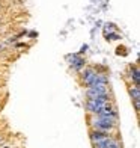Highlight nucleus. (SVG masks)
Wrapping results in <instances>:
<instances>
[{"label":"nucleus","mask_w":140,"mask_h":148,"mask_svg":"<svg viewBox=\"0 0 140 148\" xmlns=\"http://www.w3.org/2000/svg\"><path fill=\"white\" fill-rule=\"evenodd\" d=\"M27 36H29V38H35V36H38V32L32 30V32H29V33H27Z\"/></svg>","instance_id":"13"},{"label":"nucleus","mask_w":140,"mask_h":148,"mask_svg":"<svg viewBox=\"0 0 140 148\" xmlns=\"http://www.w3.org/2000/svg\"><path fill=\"white\" fill-rule=\"evenodd\" d=\"M88 49H89V45H88V44H83L82 49H80V51H78V55H83V53H86V51H88Z\"/></svg>","instance_id":"11"},{"label":"nucleus","mask_w":140,"mask_h":148,"mask_svg":"<svg viewBox=\"0 0 140 148\" xmlns=\"http://www.w3.org/2000/svg\"><path fill=\"white\" fill-rule=\"evenodd\" d=\"M134 103V109H136V112L139 113L140 112V101H133Z\"/></svg>","instance_id":"12"},{"label":"nucleus","mask_w":140,"mask_h":148,"mask_svg":"<svg viewBox=\"0 0 140 148\" xmlns=\"http://www.w3.org/2000/svg\"><path fill=\"white\" fill-rule=\"evenodd\" d=\"M15 47L17 49H21V47H26V44L24 42H18V44H15Z\"/></svg>","instance_id":"14"},{"label":"nucleus","mask_w":140,"mask_h":148,"mask_svg":"<svg viewBox=\"0 0 140 148\" xmlns=\"http://www.w3.org/2000/svg\"><path fill=\"white\" fill-rule=\"evenodd\" d=\"M89 125L93 130H99V132H105V133H115L118 129V119L89 115Z\"/></svg>","instance_id":"1"},{"label":"nucleus","mask_w":140,"mask_h":148,"mask_svg":"<svg viewBox=\"0 0 140 148\" xmlns=\"http://www.w3.org/2000/svg\"><path fill=\"white\" fill-rule=\"evenodd\" d=\"M0 23H2V18H0Z\"/></svg>","instance_id":"15"},{"label":"nucleus","mask_w":140,"mask_h":148,"mask_svg":"<svg viewBox=\"0 0 140 148\" xmlns=\"http://www.w3.org/2000/svg\"><path fill=\"white\" fill-rule=\"evenodd\" d=\"M111 136H115V133H105V132H99V130H93V129H90V132H89V139H90L92 145L103 142V140L109 139Z\"/></svg>","instance_id":"6"},{"label":"nucleus","mask_w":140,"mask_h":148,"mask_svg":"<svg viewBox=\"0 0 140 148\" xmlns=\"http://www.w3.org/2000/svg\"><path fill=\"white\" fill-rule=\"evenodd\" d=\"M105 35V39L107 41H118V39H121V35L116 32H110V33H104Z\"/></svg>","instance_id":"9"},{"label":"nucleus","mask_w":140,"mask_h":148,"mask_svg":"<svg viewBox=\"0 0 140 148\" xmlns=\"http://www.w3.org/2000/svg\"><path fill=\"white\" fill-rule=\"evenodd\" d=\"M66 58H68V60H69V66L75 73H80L86 65H88V62H86V59L83 58V55H78V53L69 55V56H66Z\"/></svg>","instance_id":"5"},{"label":"nucleus","mask_w":140,"mask_h":148,"mask_svg":"<svg viewBox=\"0 0 140 148\" xmlns=\"http://www.w3.org/2000/svg\"><path fill=\"white\" fill-rule=\"evenodd\" d=\"M115 30V24L113 23H105V27H104V33H110Z\"/></svg>","instance_id":"10"},{"label":"nucleus","mask_w":140,"mask_h":148,"mask_svg":"<svg viewBox=\"0 0 140 148\" xmlns=\"http://www.w3.org/2000/svg\"><path fill=\"white\" fill-rule=\"evenodd\" d=\"M110 92V88L109 85H93V86H89V88H84V97L86 98H97L99 95H104V94H109Z\"/></svg>","instance_id":"3"},{"label":"nucleus","mask_w":140,"mask_h":148,"mask_svg":"<svg viewBox=\"0 0 140 148\" xmlns=\"http://www.w3.org/2000/svg\"><path fill=\"white\" fill-rule=\"evenodd\" d=\"M0 140H2V138H0Z\"/></svg>","instance_id":"16"},{"label":"nucleus","mask_w":140,"mask_h":148,"mask_svg":"<svg viewBox=\"0 0 140 148\" xmlns=\"http://www.w3.org/2000/svg\"><path fill=\"white\" fill-rule=\"evenodd\" d=\"M128 94L133 101H140V86L137 85H130L128 88Z\"/></svg>","instance_id":"8"},{"label":"nucleus","mask_w":140,"mask_h":148,"mask_svg":"<svg viewBox=\"0 0 140 148\" xmlns=\"http://www.w3.org/2000/svg\"><path fill=\"white\" fill-rule=\"evenodd\" d=\"M97 116H101V118H111V119H118V109H116V104L115 101H109L105 103L99 112L97 113Z\"/></svg>","instance_id":"4"},{"label":"nucleus","mask_w":140,"mask_h":148,"mask_svg":"<svg viewBox=\"0 0 140 148\" xmlns=\"http://www.w3.org/2000/svg\"><path fill=\"white\" fill-rule=\"evenodd\" d=\"M128 79H130V82L131 85H137L140 86V70H139V66L134 65V66H130V70H128Z\"/></svg>","instance_id":"7"},{"label":"nucleus","mask_w":140,"mask_h":148,"mask_svg":"<svg viewBox=\"0 0 140 148\" xmlns=\"http://www.w3.org/2000/svg\"><path fill=\"white\" fill-rule=\"evenodd\" d=\"M109 101H113L111 98V94H104V95H99L97 98H86V103H84V107L86 110H88L89 115H97V113L99 112V109Z\"/></svg>","instance_id":"2"}]
</instances>
